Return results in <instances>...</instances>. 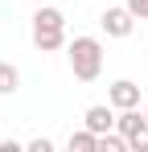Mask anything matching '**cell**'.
I'll list each match as a JSON object with an SVG mask.
<instances>
[{"mask_svg": "<svg viewBox=\"0 0 148 152\" xmlns=\"http://www.w3.org/2000/svg\"><path fill=\"white\" fill-rule=\"evenodd\" d=\"M17 86H21V70L12 62H0V95L8 99V95H17Z\"/></svg>", "mask_w": 148, "mask_h": 152, "instance_id": "obj_7", "label": "cell"}, {"mask_svg": "<svg viewBox=\"0 0 148 152\" xmlns=\"http://www.w3.org/2000/svg\"><path fill=\"white\" fill-rule=\"evenodd\" d=\"M33 45L37 53H58L66 45V29H45V25H33Z\"/></svg>", "mask_w": 148, "mask_h": 152, "instance_id": "obj_5", "label": "cell"}, {"mask_svg": "<svg viewBox=\"0 0 148 152\" xmlns=\"http://www.w3.org/2000/svg\"><path fill=\"white\" fill-rule=\"evenodd\" d=\"M144 119H148V103H144Z\"/></svg>", "mask_w": 148, "mask_h": 152, "instance_id": "obj_14", "label": "cell"}, {"mask_svg": "<svg viewBox=\"0 0 148 152\" xmlns=\"http://www.w3.org/2000/svg\"><path fill=\"white\" fill-rule=\"evenodd\" d=\"M21 148H25L21 140H0V152H21Z\"/></svg>", "mask_w": 148, "mask_h": 152, "instance_id": "obj_13", "label": "cell"}, {"mask_svg": "<svg viewBox=\"0 0 148 152\" xmlns=\"http://www.w3.org/2000/svg\"><path fill=\"white\" fill-rule=\"evenodd\" d=\"M66 58H70V70H74L78 82H95L103 74V41L91 37V33L66 41Z\"/></svg>", "mask_w": 148, "mask_h": 152, "instance_id": "obj_1", "label": "cell"}, {"mask_svg": "<svg viewBox=\"0 0 148 152\" xmlns=\"http://www.w3.org/2000/svg\"><path fill=\"white\" fill-rule=\"evenodd\" d=\"M95 144H99V136L91 132V127L70 132V140H66V148H70V152H95Z\"/></svg>", "mask_w": 148, "mask_h": 152, "instance_id": "obj_8", "label": "cell"}, {"mask_svg": "<svg viewBox=\"0 0 148 152\" xmlns=\"http://www.w3.org/2000/svg\"><path fill=\"white\" fill-rule=\"evenodd\" d=\"M95 152H127V136H119V132L111 127V132H103V136H99Z\"/></svg>", "mask_w": 148, "mask_h": 152, "instance_id": "obj_9", "label": "cell"}, {"mask_svg": "<svg viewBox=\"0 0 148 152\" xmlns=\"http://www.w3.org/2000/svg\"><path fill=\"white\" fill-rule=\"evenodd\" d=\"M33 4H45V0H33Z\"/></svg>", "mask_w": 148, "mask_h": 152, "instance_id": "obj_15", "label": "cell"}, {"mask_svg": "<svg viewBox=\"0 0 148 152\" xmlns=\"http://www.w3.org/2000/svg\"><path fill=\"white\" fill-rule=\"evenodd\" d=\"M99 25H103V33L107 37H132V29H136V17L127 12V4L123 8H103V17H99Z\"/></svg>", "mask_w": 148, "mask_h": 152, "instance_id": "obj_2", "label": "cell"}, {"mask_svg": "<svg viewBox=\"0 0 148 152\" xmlns=\"http://www.w3.org/2000/svg\"><path fill=\"white\" fill-rule=\"evenodd\" d=\"M127 12L136 21H148V0H127Z\"/></svg>", "mask_w": 148, "mask_h": 152, "instance_id": "obj_12", "label": "cell"}, {"mask_svg": "<svg viewBox=\"0 0 148 152\" xmlns=\"http://www.w3.org/2000/svg\"><path fill=\"white\" fill-rule=\"evenodd\" d=\"M127 152H148V119L127 136Z\"/></svg>", "mask_w": 148, "mask_h": 152, "instance_id": "obj_10", "label": "cell"}, {"mask_svg": "<svg viewBox=\"0 0 148 152\" xmlns=\"http://www.w3.org/2000/svg\"><path fill=\"white\" fill-rule=\"evenodd\" d=\"M107 103L123 111V107H140V86L132 82V78H115L111 82V91H107Z\"/></svg>", "mask_w": 148, "mask_h": 152, "instance_id": "obj_3", "label": "cell"}, {"mask_svg": "<svg viewBox=\"0 0 148 152\" xmlns=\"http://www.w3.org/2000/svg\"><path fill=\"white\" fill-rule=\"evenodd\" d=\"M33 25H45V29H66V12L62 8H53V4H37V12H33Z\"/></svg>", "mask_w": 148, "mask_h": 152, "instance_id": "obj_6", "label": "cell"}, {"mask_svg": "<svg viewBox=\"0 0 148 152\" xmlns=\"http://www.w3.org/2000/svg\"><path fill=\"white\" fill-rule=\"evenodd\" d=\"M82 127H91L95 136L111 132V127H115V107H111V103H95V107H86V111H82Z\"/></svg>", "mask_w": 148, "mask_h": 152, "instance_id": "obj_4", "label": "cell"}, {"mask_svg": "<svg viewBox=\"0 0 148 152\" xmlns=\"http://www.w3.org/2000/svg\"><path fill=\"white\" fill-rule=\"evenodd\" d=\"M25 148H29V152H53V140H49V136H33Z\"/></svg>", "mask_w": 148, "mask_h": 152, "instance_id": "obj_11", "label": "cell"}]
</instances>
